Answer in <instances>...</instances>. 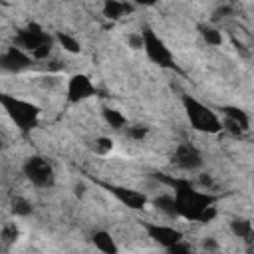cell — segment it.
Here are the masks:
<instances>
[{
  "label": "cell",
  "mask_w": 254,
  "mask_h": 254,
  "mask_svg": "<svg viewBox=\"0 0 254 254\" xmlns=\"http://www.w3.org/2000/svg\"><path fill=\"white\" fill-rule=\"evenodd\" d=\"M165 183H169L175 189V198H177V206H179V216H183L185 220H194L198 222L202 210L210 204H214V196L208 192H200L196 190L190 181L187 179H173L167 177L163 179Z\"/></svg>",
  "instance_id": "1"
},
{
  "label": "cell",
  "mask_w": 254,
  "mask_h": 254,
  "mask_svg": "<svg viewBox=\"0 0 254 254\" xmlns=\"http://www.w3.org/2000/svg\"><path fill=\"white\" fill-rule=\"evenodd\" d=\"M0 103H2L4 111L10 115V119L16 123V127L20 131L26 133V131L36 127L38 117H40V109L34 103H30L26 99H20V97H14V95H8V93H4L0 97Z\"/></svg>",
  "instance_id": "2"
},
{
  "label": "cell",
  "mask_w": 254,
  "mask_h": 254,
  "mask_svg": "<svg viewBox=\"0 0 254 254\" xmlns=\"http://www.w3.org/2000/svg\"><path fill=\"white\" fill-rule=\"evenodd\" d=\"M183 107L187 111V117L190 121V125L196 131L202 133H218L222 129V123L218 119V115L206 107L204 103H200L198 99L190 97V95H183Z\"/></svg>",
  "instance_id": "3"
},
{
  "label": "cell",
  "mask_w": 254,
  "mask_h": 254,
  "mask_svg": "<svg viewBox=\"0 0 254 254\" xmlns=\"http://www.w3.org/2000/svg\"><path fill=\"white\" fill-rule=\"evenodd\" d=\"M143 40H145L143 50H145L147 58H149L153 64H157V65H161V67H173V65H175V64H173V54H171V50L167 48V44H165L151 28H145V30H143Z\"/></svg>",
  "instance_id": "4"
},
{
  "label": "cell",
  "mask_w": 254,
  "mask_h": 254,
  "mask_svg": "<svg viewBox=\"0 0 254 254\" xmlns=\"http://www.w3.org/2000/svg\"><path fill=\"white\" fill-rule=\"evenodd\" d=\"M24 175L34 187L48 189L54 185V169L44 157H30L24 163Z\"/></svg>",
  "instance_id": "5"
},
{
  "label": "cell",
  "mask_w": 254,
  "mask_h": 254,
  "mask_svg": "<svg viewBox=\"0 0 254 254\" xmlns=\"http://www.w3.org/2000/svg\"><path fill=\"white\" fill-rule=\"evenodd\" d=\"M46 42H52V38L36 22H30L26 28L18 30V34L14 36V46H18V48H22V50H26L30 54L36 48H40L42 44H46Z\"/></svg>",
  "instance_id": "6"
},
{
  "label": "cell",
  "mask_w": 254,
  "mask_h": 254,
  "mask_svg": "<svg viewBox=\"0 0 254 254\" xmlns=\"http://www.w3.org/2000/svg\"><path fill=\"white\" fill-rule=\"evenodd\" d=\"M173 163L183 169V171H196L202 167V155L198 153L196 147H192L190 143H181L175 149L173 155Z\"/></svg>",
  "instance_id": "7"
},
{
  "label": "cell",
  "mask_w": 254,
  "mask_h": 254,
  "mask_svg": "<svg viewBox=\"0 0 254 254\" xmlns=\"http://www.w3.org/2000/svg\"><path fill=\"white\" fill-rule=\"evenodd\" d=\"M32 65V56L26 54V50L18 48V46H12L8 48L2 58H0V67L4 71H10V73H16V71H22L26 67Z\"/></svg>",
  "instance_id": "8"
},
{
  "label": "cell",
  "mask_w": 254,
  "mask_h": 254,
  "mask_svg": "<svg viewBox=\"0 0 254 254\" xmlns=\"http://www.w3.org/2000/svg\"><path fill=\"white\" fill-rule=\"evenodd\" d=\"M93 93H95V87L87 75L75 73L69 77V81H67V101L69 103H79V101L91 97Z\"/></svg>",
  "instance_id": "9"
},
{
  "label": "cell",
  "mask_w": 254,
  "mask_h": 254,
  "mask_svg": "<svg viewBox=\"0 0 254 254\" xmlns=\"http://www.w3.org/2000/svg\"><path fill=\"white\" fill-rule=\"evenodd\" d=\"M145 230H147L149 238H153L163 248H169V246H173V244H177V242L183 240V232L177 230V228H173V226L149 222V224H145Z\"/></svg>",
  "instance_id": "10"
},
{
  "label": "cell",
  "mask_w": 254,
  "mask_h": 254,
  "mask_svg": "<svg viewBox=\"0 0 254 254\" xmlns=\"http://www.w3.org/2000/svg\"><path fill=\"white\" fill-rule=\"evenodd\" d=\"M107 189H109V192H113V194L117 196V200L123 202L127 208L139 210V208H143V206L147 204V196H145L143 192H139V190H131V189H123V187H107Z\"/></svg>",
  "instance_id": "11"
},
{
  "label": "cell",
  "mask_w": 254,
  "mask_h": 254,
  "mask_svg": "<svg viewBox=\"0 0 254 254\" xmlns=\"http://www.w3.org/2000/svg\"><path fill=\"white\" fill-rule=\"evenodd\" d=\"M153 204L157 206V210H161L163 214L171 216V218H177L179 216V206H177V198L173 194H159Z\"/></svg>",
  "instance_id": "12"
},
{
  "label": "cell",
  "mask_w": 254,
  "mask_h": 254,
  "mask_svg": "<svg viewBox=\"0 0 254 254\" xmlns=\"http://www.w3.org/2000/svg\"><path fill=\"white\" fill-rule=\"evenodd\" d=\"M91 242L95 244L97 250H101V252H105V254H115V252H117V244H115V240H113L111 234L105 232V230H97V232H93Z\"/></svg>",
  "instance_id": "13"
},
{
  "label": "cell",
  "mask_w": 254,
  "mask_h": 254,
  "mask_svg": "<svg viewBox=\"0 0 254 254\" xmlns=\"http://www.w3.org/2000/svg\"><path fill=\"white\" fill-rule=\"evenodd\" d=\"M125 12H131V6L121 0H105L103 2V16L109 20H119Z\"/></svg>",
  "instance_id": "14"
},
{
  "label": "cell",
  "mask_w": 254,
  "mask_h": 254,
  "mask_svg": "<svg viewBox=\"0 0 254 254\" xmlns=\"http://www.w3.org/2000/svg\"><path fill=\"white\" fill-rule=\"evenodd\" d=\"M222 113H224V117H228V119H232V121H236L244 131H248L250 129V117L246 115V111H242L240 107H234V105H224L222 109H220Z\"/></svg>",
  "instance_id": "15"
},
{
  "label": "cell",
  "mask_w": 254,
  "mask_h": 254,
  "mask_svg": "<svg viewBox=\"0 0 254 254\" xmlns=\"http://www.w3.org/2000/svg\"><path fill=\"white\" fill-rule=\"evenodd\" d=\"M230 230H232L234 236L246 238V240H250L252 238V232H254L250 220H246V218H232L230 220Z\"/></svg>",
  "instance_id": "16"
},
{
  "label": "cell",
  "mask_w": 254,
  "mask_h": 254,
  "mask_svg": "<svg viewBox=\"0 0 254 254\" xmlns=\"http://www.w3.org/2000/svg\"><path fill=\"white\" fill-rule=\"evenodd\" d=\"M103 119H105V123H107L109 127H113V129H123V127L127 125V117H125L121 111L111 109V107H105V109H103Z\"/></svg>",
  "instance_id": "17"
},
{
  "label": "cell",
  "mask_w": 254,
  "mask_h": 254,
  "mask_svg": "<svg viewBox=\"0 0 254 254\" xmlns=\"http://www.w3.org/2000/svg\"><path fill=\"white\" fill-rule=\"evenodd\" d=\"M198 30H200V36H202V40L206 44H210V46H220L222 44V32H218L216 28H212V26H200Z\"/></svg>",
  "instance_id": "18"
},
{
  "label": "cell",
  "mask_w": 254,
  "mask_h": 254,
  "mask_svg": "<svg viewBox=\"0 0 254 254\" xmlns=\"http://www.w3.org/2000/svg\"><path fill=\"white\" fill-rule=\"evenodd\" d=\"M58 42H60V46L65 50V52H69V54H79V50H81V46H79V42L73 38V36H69V34H64V32H58Z\"/></svg>",
  "instance_id": "19"
},
{
  "label": "cell",
  "mask_w": 254,
  "mask_h": 254,
  "mask_svg": "<svg viewBox=\"0 0 254 254\" xmlns=\"http://www.w3.org/2000/svg\"><path fill=\"white\" fill-rule=\"evenodd\" d=\"M10 204H12V212L16 216H28V214H32V204L26 198H22V196H14Z\"/></svg>",
  "instance_id": "20"
},
{
  "label": "cell",
  "mask_w": 254,
  "mask_h": 254,
  "mask_svg": "<svg viewBox=\"0 0 254 254\" xmlns=\"http://www.w3.org/2000/svg\"><path fill=\"white\" fill-rule=\"evenodd\" d=\"M18 234H20V230H18V226L12 224V222H6V224L2 226V230H0V238H2V242H4L6 246L12 244V242H16V240H18Z\"/></svg>",
  "instance_id": "21"
},
{
  "label": "cell",
  "mask_w": 254,
  "mask_h": 254,
  "mask_svg": "<svg viewBox=\"0 0 254 254\" xmlns=\"http://www.w3.org/2000/svg\"><path fill=\"white\" fill-rule=\"evenodd\" d=\"M147 133H149V129H147L145 125H133V127H129V129H127V135H129L131 139H135V141L145 139V137H147Z\"/></svg>",
  "instance_id": "22"
},
{
  "label": "cell",
  "mask_w": 254,
  "mask_h": 254,
  "mask_svg": "<svg viewBox=\"0 0 254 254\" xmlns=\"http://www.w3.org/2000/svg\"><path fill=\"white\" fill-rule=\"evenodd\" d=\"M111 149H113V141H111L109 137H97V139H95V151H97V153L105 155V153H109Z\"/></svg>",
  "instance_id": "23"
},
{
  "label": "cell",
  "mask_w": 254,
  "mask_h": 254,
  "mask_svg": "<svg viewBox=\"0 0 254 254\" xmlns=\"http://www.w3.org/2000/svg\"><path fill=\"white\" fill-rule=\"evenodd\" d=\"M127 46L131 48V50H143V46H145V40H143V32L141 34H129L127 36Z\"/></svg>",
  "instance_id": "24"
},
{
  "label": "cell",
  "mask_w": 254,
  "mask_h": 254,
  "mask_svg": "<svg viewBox=\"0 0 254 254\" xmlns=\"http://www.w3.org/2000/svg\"><path fill=\"white\" fill-rule=\"evenodd\" d=\"M50 52H52V42H46V44H42L40 48H36V50L32 52V58H36V60H46V58L50 56Z\"/></svg>",
  "instance_id": "25"
},
{
  "label": "cell",
  "mask_w": 254,
  "mask_h": 254,
  "mask_svg": "<svg viewBox=\"0 0 254 254\" xmlns=\"http://www.w3.org/2000/svg\"><path fill=\"white\" fill-rule=\"evenodd\" d=\"M228 14H232V8L228 6V4H224V6H218L214 12H212V20L216 22V20H222V18H226Z\"/></svg>",
  "instance_id": "26"
},
{
  "label": "cell",
  "mask_w": 254,
  "mask_h": 254,
  "mask_svg": "<svg viewBox=\"0 0 254 254\" xmlns=\"http://www.w3.org/2000/svg\"><path fill=\"white\" fill-rule=\"evenodd\" d=\"M216 216V208L210 204V206H206L204 210H202V214H200V218H198V222H210L212 218Z\"/></svg>",
  "instance_id": "27"
},
{
  "label": "cell",
  "mask_w": 254,
  "mask_h": 254,
  "mask_svg": "<svg viewBox=\"0 0 254 254\" xmlns=\"http://www.w3.org/2000/svg\"><path fill=\"white\" fill-rule=\"evenodd\" d=\"M167 250H169L171 254H187V252H190V246H187V244H183V242H177V244L169 246Z\"/></svg>",
  "instance_id": "28"
},
{
  "label": "cell",
  "mask_w": 254,
  "mask_h": 254,
  "mask_svg": "<svg viewBox=\"0 0 254 254\" xmlns=\"http://www.w3.org/2000/svg\"><path fill=\"white\" fill-rule=\"evenodd\" d=\"M202 248H204V250L214 252V250H218V242H216L214 238H210V236H208V238H204V240H202Z\"/></svg>",
  "instance_id": "29"
},
{
  "label": "cell",
  "mask_w": 254,
  "mask_h": 254,
  "mask_svg": "<svg viewBox=\"0 0 254 254\" xmlns=\"http://www.w3.org/2000/svg\"><path fill=\"white\" fill-rule=\"evenodd\" d=\"M198 181H200V185H202V187H206V189H210V187H212V177H210V175H202Z\"/></svg>",
  "instance_id": "30"
},
{
  "label": "cell",
  "mask_w": 254,
  "mask_h": 254,
  "mask_svg": "<svg viewBox=\"0 0 254 254\" xmlns=\"http://www.w3.org/2000/svg\"><path fill=\"white\" fill-rule=\"evenodd\" d=\"M131 2H135V4H139V6H155L159 0H131Z\"/></svg>",
  "instance_id": "31"
},
{
  "label": "cell",
  "mask_w": 254,
  "mask_h": 254,
  "mask_svg": "<svg viewBox=\"0 0 254 254\" xmlns=\"http://www.w3.org/2000/svg\"><path fill=\"white\" fill-rule=\"evenodd\" d=\"M83 190H85V187H83V185H75V194H79V196H81V194H83Z\"/></svg>",
  "instance_id": "32"
},
{
  "label": "cell",
  "mask_w": 254,
  "mask_h": 254,
  "mask_svg": "<svg viewBox=\"0 0 254 254\" xmlns=\"http://www.w3.org/2000/svg\"><path fill=\"white\" fill-rule=\"evenodd\" d=\"M230 2H232V0H230Z\"/></svg>",
  "instance_id": "33"
}]
</instances>
